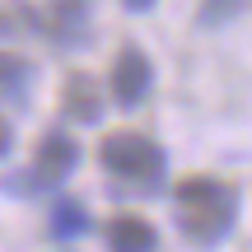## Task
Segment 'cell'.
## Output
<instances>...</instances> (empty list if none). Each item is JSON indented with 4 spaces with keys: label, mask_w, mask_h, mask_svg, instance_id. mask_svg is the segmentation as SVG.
<instances>
[{
    "label": "cell",
    "mask_w": 252,
    "mask_h": 252,
    "mask_svg": "<svg viewBox=\"0 0 252 252\" xmlns=\"http://www.w3.org/2000/svg\"><path fill=\"white\" fill-rule=\"evenodd\" d=\"M37 84V65L28 56H14V52H0V98L14 103V108H28V94Z\"/></svg>",
    "instance_id": "obj_8"
},
{
    "label": "cell",
    "mask_w": 252,
    "mask_h": 252,
    "mask_svg": "<svg viewBox=\"0 0 252 252\" xmlns=\"http://www.w3.org/2000/svg\"><path fill=\"white\" fill-rule=\"evenodd\" d=\"M108 89H112V103H117V108H126V112L140 108V103L150 98V89H154V61L140 52V47L126 42L117 52V61H112Z\"/></svg>",
    "instance_id": "obj_3"
},
{
    "label": "cell",
    "mask_w": 252,
    "mask_h": 252,
    "mask_svg": "<svg viewBox=\"0 0 252 252\" xmlns=\"http://www.w3.org/2000/svg\"><path fill=\"white\" fill-rule=\"evenodd\" d=\"M37 33V9L28 0H0V37H28Z\"/></svg>",
    "instance_id": "obj_10"
},
{
    "label": "cell",
    "mask_w": 252,
    "mask_h": 252,
    "mask_svg": "<svg viewBox=\"0 0 252 252\" xmlns=\"http://www.w3.org/2000/svg\"><path fill=\"white\" fill-rule=\"evenodd\" d=\"M103 112H108V94L94 75L84 70H70L61 84V117H70L75 126H98Z\"/></svg>",
    "instance_id": "obj_5"
},
{
    "label": "cell",
    "mask_w": 252,
    "mask_h": 252,
    "mask_svg": "<svg viewBox=\"0 0 252 252\" xmlns=\"http://www.w3.org/2000/svg\"><path fill=\"white\" fill-rule=\"evenodd\" d=\"M243 5H248V0H201L196 24L201 28H224V24H234V19L243 14Z\"/></svg>",
    "instance_id": "obj_11"
},
{
    "label": "cell",
    "mask_w": 252,
    "mask_h": 252,
    "mask_svg": "<svg viewBox=\"0 0 252 252\" xmlns=\"http://www.w3.org/2000/svg\"><path fill=\"white\" fill-rule=\"evenodd\" d=\"M47 234H52L56 243L84 238V234H89V210H84L75 196H56L52 201V215H47Z\"/></svg>",
    "instance_id": "obj_9"
},
{
    "label": "cell",
    "mask_w": 252,
    "mask_h": 252,
    "mask_svg": "<svg viewBox=\"0 0 252 252\" xmlns=\"http://www.w3.org/2000/svg\"><path fill=\"white\" fill-rule=\"evenodd\" d=\"M37 33H47L56 47L89 42V0H56L47 14H37Z\"/></svg>",
    "instance_id": "obj_6"
},
{
    "label": "cell",
    "mask_w": 252,
    "mask_h": 252,
    "mask_svg": "<svg viewBox=\"0 0 252 252\" xmlns=\"http://www.w3.org/2000/svg\"><path fill=\"white\" fill-rule=\"evenodd\" d=\"M75 168H80V140L65 135V131H47L42 140H37V154H33V168L28 173L52 191V187H61Z\"/></svg>",
    "instance_id": "obj_4"
},
{
    "label": "cell",
    "mask_w": 252,
    "mask_h": 252,
    "mask_svg": "<svg viewBox=\"0 0 252 252\" xmlns=\"http://www.w3.org/2000/svg\"><path fill=\"white\" fill-rule=\"evenodd\" d=\"M98 163L112 187L131 196H159L168 187V154L140 131H108L98 145Z\"/></svg>",
    "instance_id": "obj_2"
},
{
    "label": "cell",
    "mask_w": 252,
    "mask_h": 252,
    "mask_svg": "<svg viewBox=\"0 0 252 252\" xmlns=\"http://www.w3.org/2000/svg\"><path fill=\"white\" fill-rule=\"evenodd\" d=\"M126 9H131V14H145V9H154V0H122Z\"/></svg>",
    "instance_id": "obj_13"
},
{
    "label": "cell",
    "mask_w": 252,
    "mask_h": 252,
    "mask_svg": "<svg viewBox=\"0 0 252 252\" xmlns=\"http://www.w3.org/2000/svg\"><path fill=\"white\" fill-rule=\"evenodd\" d=\"M173 220H178L182 238L210 248L220 238L234 234V220H238V187L234 182H220V178H206V173H191V178L178 182L173 191Z\"/></svg>",
    "instance_id": "obj_1"
},
{
    "label": "cell",
    "mask_w": 252,
    "mask_h": 252,
    "mask_svg": "<svg viewBox=\"0 0 252 252\" xmlns=\"http://www.w3.org/2000/svg\"><path fill=\"white\" fill-rule=\"evenodd\" d=\"M103 238H108V252H159V234H154V224H145L140 215L108 220Z\"/></svg>",
    "instance_id": "obj_7"
},
{
    "label": "cell",
    "mask_w": 252,
    "mask_h": 252,
    "mask_svg": "<svg viewBox=\"0 0 252 252\" xmlns=\"http://www.w3.org/2000/svg\"><path fill=\"white\" fill-rule=\"evenodd\" d=\"M9 150H14V126L0 117V159H9Z\"/></svg>",
    "instance_id": "obj_12"
}]
</instances>
